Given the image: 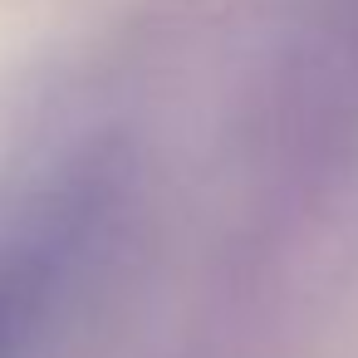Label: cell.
<instances>
[{"label":"cell","mask_w":358,"mask_h":358,"mask_svg":"<svg viewBox=\"0 0 358 358\" xmlns=\"http://www.w3.org/2000/svg\"><path fill=\"white\" fill-rule=\"evenodd\" d=\"M113 211V177L79 162L0 211V358H35Z\"/></svg>","instance_id":"1"}]
</instances>
